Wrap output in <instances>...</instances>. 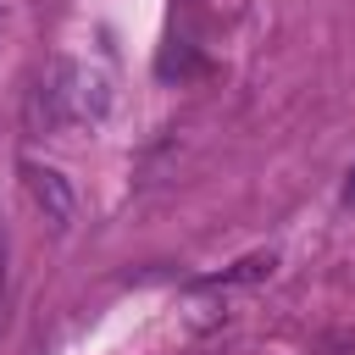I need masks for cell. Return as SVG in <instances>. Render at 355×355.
<instances>
[{"label": "cell", "mask_w": 355, "mask_h": 355, "mask_svg": "<svg viewBox=\"0 0 355 355\" xmlns=\"http://www.w3.org/2000/svg\"><path fill=\"white\" fill-rule=\"evenodd\" d=\"M111 111V78L89 61H50L39 89H33V122H44L50 133L61 128H94Z\"/></svg>", "instance_id": "6da1fadb"}, {"label": "cell", "mask_w": 355, "mask_h": 355, "mask_svg": "<svg viewBox=\"0 0 355 355\" xmlns=\"http://www.w3.org/2000/svg\"><path fill=\"white\" fill-rule=\"evenodd\" d=\"M344 205H355V172H349V183H344Z\"/></svg>", "instance_id": "3957f363"}, {"label": "cell", "mask_w": 355, "mask_h": 355, "mask_svg": "<svg viewBox=\"0 0 355 355\" xmlns=\"http://www.w3.org/2000/svg\"><path fill=\"white\" fill-rule=\"evenodd\" d=\"M22 189H28V200L44 211V222H55V227H67L72 216H78V200H72V183L55 172V166H44V161H22Z\"/></svg>", "instance_id": "7a4b0ae2"}]
</instances>
